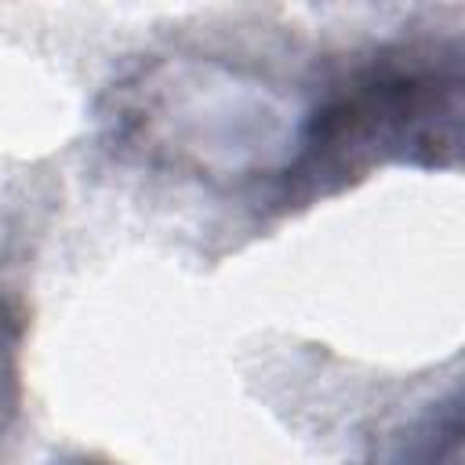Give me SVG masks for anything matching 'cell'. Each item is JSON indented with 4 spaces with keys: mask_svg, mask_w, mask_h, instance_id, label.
Returning <instances> with one entry per match:
<instances>
[{
    "mask_svg": "<svg viewBox=\"0 0 465 465\" xmlns=\"http://www.w3.org/2000/svg\"><path fill=\"white\" fill-rule=\"evenodd\" d=\"M458 120L461 80L454 51L436 58V51L421 47H381L302 109L276 200L327 196L385 160L450 163L458 156Z\"/></svg>",
    "mask_w": 465,
    "mask_h": 465,
    "instance_id": "obj_1",
    "label": "cell"
},
{
    "mask_svg": "<svg viewBox=\"0 0 465 465\" xmlns=\"http://www.w3.org/2000/svg\"><path fill=\"white\" fill-rule=\"evenodd\" d=\"M116 113L120 138L149 160L200 178H262L291 163L298 120L287 102L251 76L214 62H163L142 73Z\"/></svg>",
    "mask_w": 465,
    "mask_h": 465,
    "instance_id": "obj_2",
    "label": "cell"
},
{
    "mask_svg": "<svg viewBox=\"0 0 465 465\" xmlns=\"http://www.w3.org/2000/svg\"><path fill=\"white\" fill-rule=\"evenodd\" d=\"M385 465H458V407L454 400L443 411V421L436 411H429L407 436L392 443L385 454Z\"/></svg>",
    "mask_w": 465,
    "mask_h": 465,
    "instance_id": "obj_3",
    "label": "cell"
},
{
    "mask_svg": "<svg viewBox=\"0 0 465 465\" xmlns=\"http://www.w3.org/2000/svg\"><path fill=\"white\" fill-rule=\"evenodd\" d=\"M18 345H22V316L0 298V436L7 432L18 411Z\"/></svg>",
    "mask_w": 465,
    "mask_h": 465,
    "instance_id": "obj_4",
    "label": "cell"
}]
</instances>
